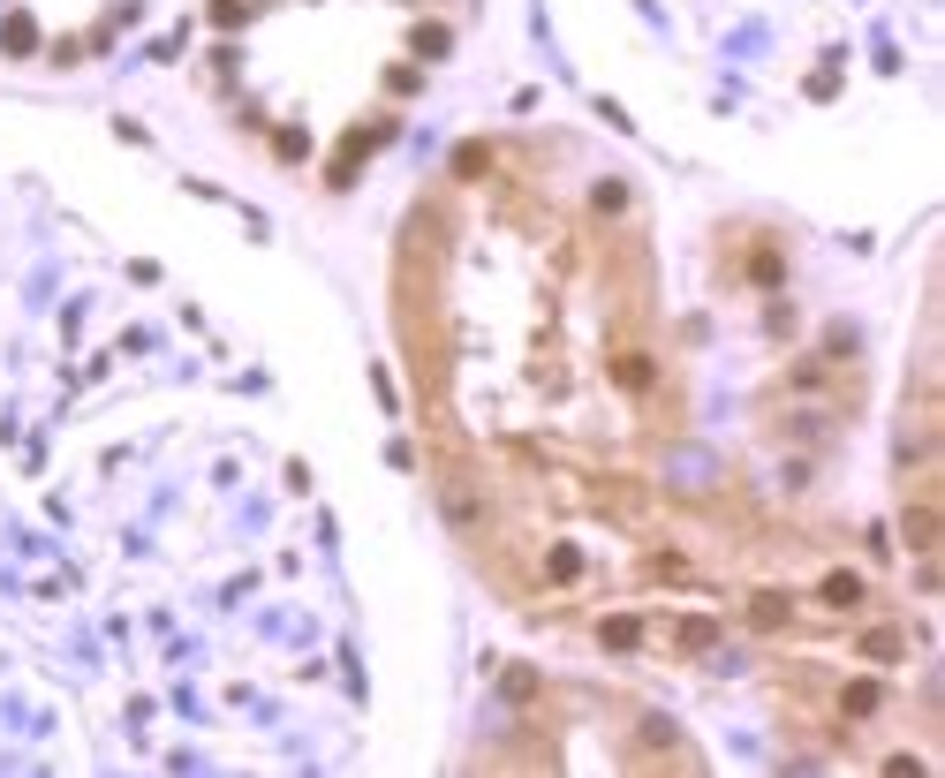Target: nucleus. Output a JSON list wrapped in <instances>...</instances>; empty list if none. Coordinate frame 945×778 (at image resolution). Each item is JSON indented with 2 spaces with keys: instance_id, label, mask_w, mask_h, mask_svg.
Returning <instances> with one entry per match:
<instances>
[{
  "instance_id": "obj_3",
  "label": "nucleus",
  "mask_w": 945,
  "mask_h": 778,
  "mask_svg": "<svg viewBox=\"0 0 945 778\" xmlns=\"http://www.w3.org/2000/svg\"><path fill=\"white\" fill-rule=\"evenodd\" d=\"M825 597L832 605H862V582L855 575H825Z\"/></svg>"
},
{
  "instance_id": "obj_1",
  "label": "nucleus",
  "mask_w": 945,
  "mask_h": 778,
  "mask_svg": "<svg viewBox=\"0 0 945 778\" xmlns=\"http://www.w3.org/2000/svg\"><path fill=\"white\" fill-rule=\"evenodd\" d=\"M598 643H605V650H636V643H643V620H605Z\"/></svg>"
},
{
  "instance_id": "obj_4",
  "label": "nucleus",
  "mask_w": 945,
  "mask_h": 778,
  "mask_svg": "<svg viewBox=\"0 0 945 778\" xmlns=\"http://www.w3.org/2000/svg\"><path fill=\"white\" fill-rule=\"evenodd\" d=\"M862 711H877V680H855V688H847V718H862Z\"/></svg>"
},
{
  "instance_id": "obj_2",
  "label": "nucleus",
  "mask_w": 945,
  "mask_h": 778,
  "mask_svg": "<svg viewBox=\"0 0 945 778\" xmlns=\"http://www.w3.org/2000/svg\"><path fill=\"white\" fill-rule=\"evenodd\" d=\"M0 46H8V53H31V46H38V23H31V16H8V23H0Z\"/></svg>"
}]
</instances>
